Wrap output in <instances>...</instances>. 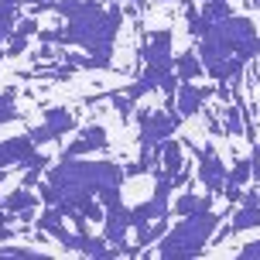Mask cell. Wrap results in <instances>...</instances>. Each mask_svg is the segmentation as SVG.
Masks as SVG:
<instances>
[{"instance_id": "obj_27", "label": "cell", "mask_w": 260, "mask_h": 260, "mask_svg": "<svg viewBox=\"0 0 260 260\" xmlns=\"http://www.w3.org/2000/svg\"><path fill=\"white\" fill-rule=\"evenodd\" d=\"M27 4H41V0H27Z\"/></svg>"}, {"instance_id": "obj_19", "label": "cell", "mask_w": 260, "mask_h": 260, "mask_svg": "<svg viewBox=\"0 0 260 260\" xmlns=\"http://www.w3.org/2000/svg\"><path fill=\"white\" fill-rule=\"evenodd\" d=\"M17 7H21V4H7V0H0V45L14 35V24H17Z\"/></svg>"}, {"instance_id": "obj_2", "label": "cell", "mask_w": 260, "mask_h": 260, "mask_svg": "<svg viewBox=\"0 0 260 260\" xmlns=\"http://www.w3.org/2000/svg\"><path fill=\"white\" fill-rule=\"evenodd\" d=\"M127 178L117 161H82V157H62L58 165L48 168V178L41 182L38 199L45 206H55L65 219L72 212H82L96 195L120 185Z\"/></svg>"}, {"instance_id": "obj_1", "label": "cell", "mask_w": 260, "mask_h": 260, "mask_svg": "<svg viewBox=\"0 0 260 260\" xmlns=\"http://www.w3.org/2000/svg\"><path fill=\"white\" fill-rule=\"evenodd\" d=\"M52 14L65 17V27L41 31V45H76L82 55H65L76 69H110L113 65V45L117 31L123 24V7L120 4H103V0H55Z\"/></svg>"}, {"instance_id": "obj_25", "label": "cell", "mask_w": 260, "mask_h": 260, "mask_svg": "<svg viewBox=\"0 0 260 260\" xmlns=\"http://www.w3.org/2000/svg\"><path fill=\"white\" fill-rule=\"evenodd\" d=\"M130 7H134V11L141 14V11H144V7H147V4H144V0H130Z\"/></svg>"}, {"instance_id": "obj_21", "label": "cell", "mask_w": 260, "mask_h": 260, "mask_svg": "<svg viewBox=\"0 0 260 260\" xmlns=\"http://www.w3.org/2000/svg\"><path fill=\"white\" fill-rule=\"evenodd\" d=\"M4 257H21V260H35V257H48L41 250H31V247H0V260Z\"/></svg>"}, {"instance_id": "obj_18", "label": "cell", "mask_w": 260, "mask_h": 260, "mask_svg": "<svg viewBox=\"0 0 260 260\" xmlns=\"http://www.w3.org/2000/svg\"><path fill=\"white\" fill-rule=\"evenodd\" d=\"M250 178H253V165H250V157H240L233 165V171L226 175V185L222 188H243Z\"/></svg>"}, {"instance_id": "obj_12", "label": "cell", "mask_w": 260, "mask_h": 260, "mask_svg": "<svg viewBox=\"0 0 260 260\" xmlns=\"http://www.w3.org/2000/svg\"><path fill=\"white\" fill-rule=\"evenodd\" d=\"M38 202H41L38 192H35V188H24V185H21V188H14V192H7L4 199H0V206L11 209V212H17V216H21V212H31Z\"/></svg>"}, {"instance_id": "obj_13", "label": "cell", "mask_w": 260, "mask_h": 260, "mask_svg": "<svg viewBox=\"0 0 260 260\" xmlns=\"http://www.w3.org/2000/svg\"><path fill=\"white\" fill-rule=\"evenodd\" d=\"M202 72L206 69H202V58H199L195 48H188V52H182L175 58V76H178V82H195Z\"/></svg>"}, {"instance_id": "obj_14", "label": "cell", "mask_w": 260, "mask_h": 260, "mask_svg": "<svg viewBox=\"0 0 260 260\" xmlns=\"http://www.w3.org/2000/svg\"><path fill=\"white\" fill-rule=\"evenodd\" d=\"M216 206V195L206 192V195H195V192H185L175 199V206H171V212L175 216H188V212H195V209H212Z\"/></svg>"}, {"instance_id": "obj_28", "label": "cell", "mask_w": 260, "mask_h": 260, "mask_svg": "<svg viewBox=\"0 0 260 260\" xmlns=\"http://www.w3.org/2000/svg\"><path fill=\"white\" fill-rule=\"evenodd\" d=\"M7 4H21V0H7Z\"/></svg>"}, {"instance_id": "obj_3", "label": "cell", "mask_w": 260, "mask_h": 260, "mask_svg": "<svg viewBox=\"0 0 260 260\" xmlns=\"http://www.w3.org/2000/svg\"><path fill=\"white\" fill-rule=\"evenodd\" d=\"M216 226H219L216 209H195V212L182 216L178 226L165 230V236L157 240V257L171 260V257H199V253H206Z\"/></svg>"}, {"instance_id": "obj_7", "label": "cell", "mask_w": 260, "mask_h": 260, "mask_svg": "<svg viewBox=\"0 0 260 260\" xmlns=\"http://www.w3.org/2000/svg\"><path fill=\"white\" fill-rule=\"evenodd\" d=\"M38 157V147L31 144L27 134H17V137H7V141H0V171L7 168H27L31 161Z\"/></svg>"}, {"instance_id": "obj_11", "label": "cell", "mask_w": 260, "mask_h": 260, "mask_svg": "<svg viewBox=\"0 0 260 260\" xmlns=\"http://www.w3.org/2000/svg\"><path fill=\"white\" fill-rule=\"evenodd\" d=\"M157 168L168 171V175L185 168V144L178 137H165V141L157 144Z\"/></svg>"}, {"instance_id": "obj_9", "label": "cell", "mask_w": 260, "mask_h": 260, "mask_svg": "<svg viewBox=\"0 0 260 260\" xmlns=\"http://www.w3.org/2000/svg\"><path fill=\"white\" fill-rule=\"evenodd\" d=\"M110 147V137L100 123H89V127L79 130V137L62 151V157H82V154H96V151H106Z\"/></svg>"}, {"instance_id": "obj_22", "label": "cell", "mask_w": 260, "mask_h": 260, "mask_svg": "<svg viewBox=\"0 0 260 260\" xmlns=\"http://www.w3.org/2000/svg\"><path fill=\"white\" fill-rule=\"evenodd\" d=\"M27 52V35H21V31H14L11 38H7V48H4V55H11V58H17V55Z\"/></svg>"}, {"instance_id": "obj_16", "label": "cell", "mask_w": 260, "mask_h": 260, "mask_svg": "<svg viewBox=\"0 0 260 260\" xmlns=\"http://www.w3.org/2000/svg\"><path fill=\"white\" fill-rule=\"evenodd\" d=\"M219 117H222L219 123H222V134H226V137L240 134V130H243V123H247V120H243V110H240V103H222Z\"/></svg>"}, {"instance_id": "obj_20", "label": "cell", "mask_w": 260, "mask_h": 260, "mask_svg": "<svg viewBox=\"0 0 260 260\" xmlns=\"http://www.w3.org/2000/svg\"><path fill=\"white\" fill-rule=\"evenodd\" d=\"M185 21H188V35H192V38H202V35L209 31L206 14L195 11V0H192V4H185Z\"/></svg>"}, {"instance_id": "obj_4", "label": "cell", "mask_w": 260, "mask_h": 260, "mask_svg": "<svg viewBox=\"0 0 260 260\" xmlns=\"http://www.w3.org/2000/svg\"><path fill=\"white\" fill-rule=\"evenodd\" d=\"M185 117L175 110V106H165V110H137V127H141V134H137V141H141V147H157V144L165 141V137H175L178 130H182Z\"/></svg>"}, {"instance_id": "obj_26", "label": "cell", "mask_w": 260, "mask_h": 260, "mask_svg": "<svg viewBox=\"0 0 260 260\" xmlns=\"http://www.w3.org/2000/svg\"><path fill=\"white\" fill-rule=\"evenodd\" d=\"M0 62H4V45H0Z\"/></svg>"}, {"instance_id": "obj_17", "label": "cell", "mask_w": 260, "mask_h": 260, "mask_svg": "<svg viewBox=\"0 0 260 260\" xmlns=\"http://www.w3.org/2000/svg\"><path fill=\"white\" fill-rule=\"evenodd\" d=\"M14 120H21V110H17V89L7 86V89H0V127H4V123H14Z\"/></svg>"}, {"instance_id": "obj_6", "label": "cell", "mask_w": 260, "mask_h": 260, "mask_svg": "<svg viewBox=\"0 0 260 260\" xmlns=\"http://www.w3.org/2000/svg\"><path fill=\"white\" fill-rule=\"evenodd\" d=\"M195 151H199V147H195ZM199 182L206 185V192L222 195V185H226V161L216 154L212 144H202V151H199Z\"/></svg>"}, {"instance_id": "obj_15", "label": "cell", "mask_w": 260, "mask_h": 260, "mask_svg": "<svg viewBox=\"0 0 260 260\" xmlns=\"http://www.w3.org/2000/svg\"><path fill=\"white\" fill-rule=\"evenodd\" d=\"M137 230V250H147L151 243H157L161 236H165V230H168V216L165 219H154V222H144V226H134Z\"/></svg>"}, {"instance_id": "obj_8", "label": "cell", "mask_w": 260, "mask_h": 260, "mask_svg": "<svg viewBox=\"0 0 260 260\" xmlns=\"http://www.w3.org/2000/svg\"><path fill=\"white\" fill-rule=\"evenodd\" d=\"M216 96L212 86H195V82H178V92H175V110L182 113L185 120L195 117V113H202L206 103Z\"/></svg>"}, {"instance_id": "obj_24", "label": "cell", "mask_w": 260, "mask_h": 260, "mask_svg": "<svg viewBox=\"0 0 260 260\" xmlns=\"http://www.w3.org/2000/svg\"><path fill=\"white\" fill-rule=\"evenodd\" d=\"M240 257H260V240H253V243H247V247H240Z\"/></svg>"}, {"instance_id": "obj_5", "label": "cell", "mask_w": 260, "mask_h": 260, "mask_svg": "<svg viewBox=\"0 0 260 260\" xmlns=\"http://www.w3.org/2000/svg\"><path fill=\"white\" fill-rule=\"evenodd\" d=\"M72 130H79V120H76V113H72V110H65V106H45L41 123L27 130V137H31V144H35V147H41V144L62 141L65 134H72Z\"/></svg>"}, {"instance_id": "obj_23", "label": "cell", "mask_w": 260, "mask_h": 260, "mask_svg": "<svg viewBox=\"0 0 260 260\" xmlns=\"http://www.w3.org/2000/svg\"><path fill=\"white\" fill-rule=\"evenodd\" d=\"M14 31H21V35H38V17H17V24H14Z\"/></svg>"}, {"instance_id": "obj_30", "label": "cell", "mask_w": 260, "mask_h": 260, "mask_svg": "<svg viewBox=\"0 0 260 260\" xmlns=\"http://www.w3.org/2000/svg\"><path fill=\"white\" fill-rule=\"evenodd\" d=\"M247 4H260V0H247Z\"/></svg>"}, {"instance_id": "obj_29", "label": "cell", "mask_w": 260, "mask_h": 260, "mask_svg": "<svg viewBox=\"0 0 260 260\" xmlns=\"http://www.w3.org/2000/svg\"><path fill=\"white\" fill-rule=\"evenodd\" d=\"M154 4H168V0H154Z\"/></svg>"}, {"instance_id": "obj_10", "label": "cell", "mask_w": 260, "mask_h": 260, "mask_svg": "<svg viewBox=\"0 0 260 260\" xmlns=\"http://www.w3.org/2000/svg\"><path fill=\"white\" fill-rule=\"evenodd\" d=\"M233 236L247 233V230H257L260 226V192H243L240 195V209L233 212Z\"/></svg>"}]
</instances>
